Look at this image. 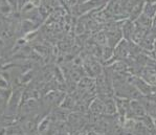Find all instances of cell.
<instances>
[{"mask_svg":"<svg viewBox=\"0 0 156 135\" xmlns=\"http://www.w3.org/2000/svg\"><path fill=\"white\" fill-rule=\"evenodd\" d=\"M132 80H133V86L137 89L143 95L152 94V89L149 86V84L146 83L144 80H141L140 78H135V76H133Z\"/></svg>","mask_w":156,"mask_h":135,"instance_id":"6da1fadb","label":"cell"},{"mask_svg":"<svg viewBox=\"0 0 156 135\" xmlns=\"http://www.w3.org/2000/svg\"><path fill=\"white\" fill-rule=\"evenodd\" d=\"M134 30H135V25H134L133 21L127 20L126 22L123 24V27H122L121 32L127 40L131 41L132 36H133V33H134Z\"/></svg>","mask_w":156,"mask_h":135,"instance_id":"7a4b0ae2","label":"cell"},{"mask_svg":"<svg viewBox=\"0 0 156 135\" xmlns=\"http://www.w3.org/2000/svg\"><path fill=\"white\" fill-rule=\"evenodd\" d=\"M143 14H145V15L148 16L149 18L154 19V16H155V3L154 2L145 1L144 8H143Z\"/></svg>","mask_w":156,"mask_h":135,"instance_id":"3957f363","label":"cell"},{"mask_svg":"<svg viewBox=\"0 0 156 135\" xmlns=\"http://www.w3.org/2000/svg\"><path fill=\"white\" fill-rule=\"evenodd\" d=\"M9 94L11 92H9V90H4V89L0 90V112H3V110L5 109Z\"/></svg>","mask_w":156,"mask_h":135,"instance_id":"277c9868","label":"cell"}]
</instances>
